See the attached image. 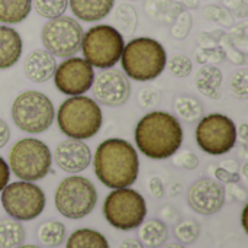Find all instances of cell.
Segmentation results:
<instances>
[{"instance_id": "obj_1", "label": "cell", "mask_w": 248, "mask_h": 248, "mask_svg": "<svg viewBox=\"0 0 248 248\" xmlns=\"http://www.w3.org/2000/svg\"><path fill=\"white\" fill-rule=\"evenodd\" d=\"M93 167L94 174L106 187H129L138 179V153L126 140L109 138L97 145L93 158Z\"/></svg>"}, {"instance_id": "obj_2", "label": "cell", "mask_w": 248, "mask_h": 248, "mask_svg": "<svg viewBox=\"0 0 248 248\" xmlns=\"http://www.w3.org/2000/svg\"><path fill=\"white\" fill-rule=\"evenodd\" d=\"M183 128L169 112L154 110L144 115L135 128L137 148L148 158L166 160L180 150Z\"/></svg>"}, {"instance_id": "obj_3", "label": "cell", "mask_w": 248, "mask_h": 248, "mask_svg": "<svg viewBox=\"0 0 248 248\" xmlns=\"http://www.w3.org/2000/svg\"><path fill=\"white\" fill-rule=\"evenodd\" d=\"M121 64L124 74L135 81L155 80L166 68L167 52L164 46L148 36H140L125 44Z\"/></svg>"}, {"instance_id": "obj_4", "label": "cell", "mask_w": 248, "mask_h": 248, "mask_svg": "<svg viewBox=\"0 0 248 248\" xmlns=\"http://www.w3.org/2000/svg\"><path fill=\"white\" fill-rule=\"evenodd\" d=\"M60 131L73 140L93 138L102 128L103 115L97 102L87 96H71L64 100L57 112Z\"/></svg>"}, {"instance_id": "obj_5", "label": "cell", "mask_w": 248, "mask_h": 248, "mask_svg": "<svg viewBox=\"0 0 248 248\" xmlns=\"http://www.w3.org/2000/svg\"><path fill=\"white\" fill-rule=\"evenodd\" d=\"M51 150L38 138H22L9 153L10 171L23 182H38L44 179L51 171Z\"/></svg>"}, {"instance_id": "obj_6", "label": "cell", "mask_w": 248, "mask_h": 248, "mask_svg": "<svg viewBox=\"0 0 248 248\" xmlns=\"http://www.w3.org/2000/svg\"><path fill=\"white\" fill-rule=\"evenodd\" d=\"M125 46L124 35L110 25L92 26L81 39V52L84 60L96 68L105 70L115 67Z\"/></svg>"}, {"instance_id": "obj_7", "label": "cell", "mask_w": 248, "mask_h": 248, "mask_svg": "<svg viewBox=\"0 0 248 248\" xmlns=\"http://www.w3.org/2000/svg\"><path fill=\"white\" fill-rule=\"evenodd\" d=\"M12 119L23 132L42 134L55 119L52 100L41 92L26 90L13 100Z\"/></svg>"}, {"instance_id": "obj_8", "label": "cell", "mask_w": 248, "mask_h": 248, "mask_svg": "<svg viewBox=\"0 0 248 248\" xmlns=\"http://www.w3.org/2000/svg\"><path fill=\"white\" fill-rule=\"evenodd\" d=\"M103 215L116 230L131 231L138 228L147 217V202L134 189H113L105 199Z\"/></svg>"}, {"instance_id": "obj_9", "label": "cell", "mask_w": 248, "mask_h": 248, "mask_svg": "<svg viewBox=\"0 0 248 248\" xmlns=\"http://www.w3.org/2000/svg\"><path fill=\"white\" fill-rule=\"evenodd\" d=\"M97 203V190L94 185L83 176H70L64 179L55 190V208L68 219H81L87 217Z\"/></svg>"}, {"instance_id": "obj_10", "label": "cell", "mask_w": 248, "mask_h": 248, "mask_svg": "<svg viewBox=\"0 0 248 248\" xmlns=\"http://www.w3.org/2000/svg\"><path fill=\"white\" fill-rule=\"evenodd\" d=\"M0 193L4 212L16 221H32L45 208V193L33 182L10 183Z\"/></svg>"}, {"instance_id": "obj_11", "label": "cell", "mask_w": 248, "mask_h": 248, "mask_svg": "<svg viewBox=\"0 0 248 248\" xmlns=\"http://www.w3.org/2000/svg\"><path fill=\"white\" fill-rule=\"evenodd\" d=\"M198 147L209 155H224L237 142V126L231 118L222 113H209L198 121Z\"/></svg>"}, {"instance_id": "obj_12", "label": "cell", "mask_w": 248, "mask_h": 248, "mask_svg": "<svg viewBox=\"0 0 248 248\" xmlns=\"http://www.w3.org/2000/svg\"><path fill=\"white\" fill-rule=\"evenodd\" d=\"M81 25L70 16H58L49 19L42 28V44L54 57H74L81 46L83 39Z\"/></svg>"}, {"instance_id": "obj_13", "label": "cell", "mask_w": 248, "mask_h": 248, "mask_svg": "<svg viewBox=\"0 0 248 248\" xmlns=\"http://www.w3.org/2000/svg\"><path fill=\"white\" fill-rule=\"evenodd\" d=\"M55 87L67 96H81L90 90L94 80L93 67L80 57H68L57 65L54 73Z\"/></svg>"}, {"instance_id": "obj_14", "label": "cell", "mask_w": 248, "mask_h": 248, "mask_svg": "<svg viewBox=\"0 0 248 248\" xmlns=\"http://www.w3.org/2000/svg\"><path fill=\"white\" fill-rule=\"evenodd\" d=\"M92 92L94 99L106 106L118 108L128 102L131 96V84L128 77L116 68H105L94 76Z\"/></svg>"}, {"instance_id": "obj_15", "label": "cell", "mask_w": 248, "mask_h": 248, "mask_svg": "<svg viewBox=\"0 0 248 248\" xmlns=\"http://www.w3.org/2000/svg\"><path fill=\"white\" fill-rule=\"evenodd\" d=\"M225 189L214 179H199L195 182L187 193L190 208L201 215H214L219 212L225 203Z\"/></svg>"}, {"instance_id": "obj_16", "label": "cell", "mask_w": 248, "mask_h": 248, "mask_svg": "<svg viewBox=\"0 0 248 248\" xmlns=\"http://www.w3.org/2000/svg\"><path fill=\"white\" fill-rule=\"evenodd\" d=\"M55 164L67 173H80L86 170L92 163L90 147L81 140L68 138L60 142L54 151Z\"/></svg>"}, {"instance_id": "obj_17", "label": "cell", "mask_w": 248, "mask_h": 248, "mask_svg": "<svg viewBox=\"0 0 248 248\" xmlns=\"http://www.w3.org/2000/svg\"><path fill=\"white\" fill-rule=\"evenodd\" d=\"M57 68L55 57L46 49H33L23 62V71L28 80L33 83L48 81Z\"/></svg>"}, {"instance_id": "obj_18", "label": "cell", "mask_w": 248, "mask_h": 248, "mask_svg": "<svg viewBox=\"0 0 248 248\" xmlns=\"http://www.w3.org/2000/svg\"><path fill=\"white\" fill-rule=\"evenodd\" d=\"M22 38L10 26L0 25V70L13 67L22 55Z\"/></svg>"}, {"instance_id": "obj_19", "label": "cell", "mask_w": 248, "mask_h": 248, "mask_svg": "<svg viewBox=\"0 0 248 248\" xmlns=\"http://www.w3.org/2000/svg\"><path fill=\"white\" fill-rule=\"evenodd\" d=\"M73 15L83 22L105 19L113 9L115 0H68Z\"/></svg>"}, {"instance_id": "obj_20", "label": "cell", "mask_w": 248, "mask_h": 248, "mask_svg": "<svg viewBox=\"0 0 248 248\" xmlns=\"http://www.w3.org/2000/svg\"><path fill=\"white\" fill-rule=\"evenodd\" d=\"M224 81L222 71L214 65V64H205L202 65L196 76H195V84L199 93L209 99L218 100L221 97V86Z\"/></svg>"}, {"instance_id": "obj_21", "label": "cell", "mask_w": 248, "mask_h": 248, "mask_svg": "<svg viewBox=\"0 0 248 248\" xmlns=\"http://www.w3.org/2000/svg\"><path fill=\"white\" fill-rule=\"evenodd\" d=\"M138 237L144 247L160 248L167 243L169 228L161 219H150L140 225Z\"/></svg>"}, {"instance_id": "obj_22", "label": "cell", "mask_w": 248, "mask_h": 248, "mask_svg": "<svg viewBox=\"0 0 248 248\" xmlns=\"http://www.w3.org/2000/svg\"><path fill=\"white\" fill-rule=\"evenodd\" d=\"M32 10V0H0V22L16 25L23 22Z\"/></svg>"}, {"instance_id": "obj_23", "label": "cell", "mask_w": 248, "mask_h": 248, "mask_svg": "<svg viewBox=\"0 0 248 248\" xmlns=\"http://www.w3.org/2000/svg\"><path fill=\"white\" fill-rule=\"evenodd\" d=\"M65 248H110L105 235L90 228L76 230L67 240Z\"/></svg>"}, {"instance_id": "obj_24", "label": "cell", "mask_w": 248, "mask_h": 248, "mask_svg": "<svg viewBox=\"0 0 248 248\" xmlns=\"http://www.w3.org/2000/svg\"><path fill=\"white\" fill-rule=\"evenodd\" d=\"M173 108H174L177 116L189 124L198 122L203 116V105L201 103V100H198L196 97L189 96V94L176 97Z\"/></svg>"}, {"instance_id": "obj_25", "label": "cell", "mask_w": 248, "mask_h": 248, "mask_svg": "<svg viewBox=\"0 0 248 248\" xmlns=\"http://www.w3.org/2000/svg\"><path fill=\"white\" fill-rule=\"evenodd\" d=\"M25 241V230L16 219H0V248H16Z\"/></svg>"}, {"instance_id": "obj_26", "label": "cell", "mask_w": 248, "mask_h": 248, "mask_svg": "<svg viewBox=\"0 0 248 248\" xmlns=\"http://www.w3.org/2000/svg\"><path fill=\"white\" fill-rule=\"evenodd\" d=\"M113 22H115L113 28L118 29L122 35L132 36L138 25V15L135 7L129 3H121L115 9Z\"/></svg>"}, {"instance_id": "obj_27", "label": "cell", "mask_w": 248, "mask_h": 248, "mask_svg": "<svg viewBox=\"0 0 248 248\" xmlns=\"http://www.w3.org/2000/svg\"><path fill=\"white\" fill-rule=\"evenodd\" d=\"M65 227L60 221H46L38 228V240L46 247H58L64 243Z\"/></svg>"}, {"instance_id": "obj_28", "label": "cell", "mask_w": 248, "mask_h": 248, "mask_svg": "<svg viewBox=\"0 0 248 248\" xmlns=\"http://www.w3.org/2000/svg\"><path fill=\"white\" fill-rule=\"evenodd\" d=\"M147 12L151 17H164V22H170L183 12V6L171 0H148Z\"/></svg>"}, {"instance_id": "obj_29", "label": "cell", "mask_w": 248, "mask_h": 248, "mask_svg": "<svg viewBox=\"0 0 248 248\" xmlns=\"http://www.w3.org/2000/svg\"><path fill=\"white\" fill-rule=\"evenodd\" d=\"M68 7V0H32V9L45 19L62 16Z\"/></svg>"}, {"instance_id": "obj_30", "label": "cell", "mask_w": 248, "mask_h": 248, "mask_svg": "<svg viewBox=\"0 0 248 248\" xmlns=\"http://www.w3.org/2000/svg\"><path fill=\"white\" fill-rule=\"evenodd\" d=\"M201 234V227L196 221H183L174 227V237L180 244H193Z\"/></svg>"}, {"instance_id": "obj_31", "label": "cell", "mask_w": 248, "mask_h": 248, "mask_svg": "<svg viewBox=\"0 0 248 248\" xmlns=\"http://www.w3.org/2000/svg\"><path fill=\"white\" fill-rule=\"evenodd\" d=\"M166 67L169 68V71L179 78H185L192 73L193 64L192 60L185 55V54H174L173 57H170L166 62Z\"/></svg>"}, {"instance_id": "obj_32", "label": "cell", "mask_w": 248, "mask_h": 248, "mask_svg": "<svg viewBox=\"0 0 248 248\" xmlns=\"http://www.w3.org/2000/svg\"><path fill=\"white\" fill-rule=\"evenodd\" d=\"M231 90L232 93L246 100L248 97V70L247 68H241L238 71L234 73V76L231 77Z\"/></svg>"}, {"instance_id": "obj_33", "label": "cell", "mask_w": 248, "mask_h": 248, "mask_svg": "<svg viewBox=\"0 0 248 248\" xmlns=\"http://www.w3.org/2000/svg\"><path fill=\"white\" fill-rule=\"evenodd\" d=\"M171 157H173V164L176 167H180V169H185V170H195L199 166L198 155L193 154L189 150L176 151Z\"/></svg>"}, {"instance_id": "obj_34", "label": "cell", "mask_w": 248, "mask_h": 248, "mask_svg": "<svg viewBox=\"0 0 248 248\" xmlns=\"http://www.w3.org/2000/svg\"><path fill=\"white\" fill-rule=\"evenodd\" d=\"M227 57V52L222 51L221 48H203L196 52V60L199 64H206V62H222Z\"/></svg>"}, {"instance_id": "obj_35", "label": "cell", "mask_w": 248, "mask_h": 248, "mask_svg": "<svg viewBox=\"0 0 248 248\" xmlns=\"http://www.w3.org/2000/svg\"><path fill=\"white\" fill-rule=\"evenodd\" d=\"M176 25L173 26L171 29V33L176 39H183L186 38V35L189 33L190 31V26H192V16L186 12H182L176 19Z\"/></svg>"}, {"instance_id": "obj_36", "label": "cell", "mask_w": 248, "mask_h": 248, "mask_svg": "<svg viewBox=\"0 0 248 248\" xmlns=\"http://www.w3.org/2000/svg\"><path fill=\"white\" fill-rule=\"evenodd\" d=\"M160 96H158V92L151 89V87H147V89H142L140 92V96H138V100H140V105L142 108H151L154 106L157 102H158Z\"/></svg>"}, {"instance_id": "obj_37", "label": "cell", "mask_w": 248, "mask_h": 248, "mask_svg": "<svg viewBox=\"0 0 248 248\" xmlns=\"http://www.w3.org/2000/svg\"><path fill=\"white\" fill-rule=\"evenodd\" d=\"M215 177L227 185H237L240 182V174L238 173H231L225 169H222L221 166L215 169Z\"/></svg>"}, {"instance_id": "obj_38", "label": "cell", "mask_w": 248, "mask_h": 248, "mask_svg": "<svg viewBox=\"0 0 248 248\" xmlns=\"http://www.w3.org/2000/svg\"><path fill=\"white\" fill-rule=\"evenodd\" d=\"M148 187H150V192L154 198L157 199H161L166 193V189H164V185L161 182L160 177H151L150 179V183H148Z\"/></svg>"}, {"instance_id": "obj_39", "label": "cell", "mask_w": 248, "mask_h": 248, "mask_svg": "<svg viewBox=\"0 0 248 248\" xmlns=\"http://www.w3.org/2000/svg\"><path fill=\"white\" fill-rule=\"evenodd\" d=\"M10 180V169L9 164L4 161L3 157H0V192L9 185Z\"/></svg>"}, {"instance_id": "obj_40", "label": "cell", "mask_w": 248, "mask_h": 248, "mask_svg": "<svg viewBox=\"0 0 248 248\" xmlns=\"http://www.w3.org/2000/svg\"><path fill=\"white\" fill-rule=\"evenodd\" d=\"M9 140H10V128L3 119H0V148H3L9 142Z\"/></svg>"}, {"instance_id": "obj_41", "label": "cell", "mask_w": 248, "mask_h": 248, "mask_svg": "<svg viewBox=\"0 0 248 248\" xmlns=\"http://www.w3.org/2000/svg\"><path fill=\"white\" fill-rule=\"evenodd\" d=\"M225 6L231 10H235L238 12L240 9H244L246 10V4H244V0H224Z\"/></svg>"}, {"instance_id": "obj_42", "label": "cell", "mask_w": 248, "mask_h": 248, "mask_svg": "<svg viewBox=\"0 0 248 248\" xmlns=\"http://www.w3.org/2000/svg\"><path fill=\"white\" fill-rule=\"evenodd\" d=\"M119 248H144V246L137 238H126L121 243Z\"/></svg>"}, {"instance_id": "obj_43", "label": "cell", "mask_w": 248, "mask_h": 248, "mask_svg": "<svg viewBox=\"0 0 248 248\" xmlns=\"http://www.w3.org/2000/svg\"><path fill=\"white\" fill-rule=\"evenodd\" d=\"M221 167L225 169V170H228V171H231V173H238V164H237V161H234V160H227V161H224V163L221 164Z\"/></svg>"}, {"instance_id": "obj_44", "label": "cell", "mask_w": 248, "mask_h": 248, "mask_svg": "<svg viewBox=\"0 0 248 248\" xmlns=\"http://www.w3.org/2000/svg\"><path fill=\"white\" fill-rule=\"evenodd\" d=\"M237 138H241L243 142H247L248 140V125L247 124H243L240 126V129L237 131Z\"/></svg>"}, {"instance_id": "obj_45", "label": "cell", "mask_w": 248, "mask_h": 248, "mask_svg": "<svg viewBox=\"0 0 248 248\" xmlns=\"http://www.w3.org/2000/svg\"><path fill=\"white\" fill-rule=\"evenodd\" d=\"M247 212H248V205H246V206H244V209H243V217H241V224H243V228H244V231H246V234H248Z\"/></svg>"}, {"instance_id": "obj_46", "label": "cell", "mask_w": 248, "mask_h": 248, "mask_svg": "<svg viewBox=\"0 0 248 248\" xmlns=\"http://www.w3.org/2000/svg\"><path fill=\"white\" fill-rule=\"evenodd\" d=\"M160 248H186V247H185V246H182V244L173 243V244H164V246H161Z\"/></svg>"}, {"instance_id": "obj_47", "label": "cell", "mask_w": 248, "mask_h": 248, "mask_svg": "<svg viewBox=\"0 0 248 248\" xmlns=\"http://www.w3.org/2000/svg\"><path fill=\"white\" fill-rule=\"evenodd\" d=\"M16 248H41V247L33 246V244H25V246H19V247H16Z\"/></svg>"}, {"instance_id": "obj_48", "label": "cell", "mask_w": 248, "mask_h": 248, "mask_svg": "<svg viewBox=\"0 0 248 248\" xmlns=\"http://www.w3.org/2000/svg\"><path fill=\"white\" fill-rule=\"evenodd\" d=\"M244 176H248V164L244 166Z\"/></svg>"}]
</instances>
